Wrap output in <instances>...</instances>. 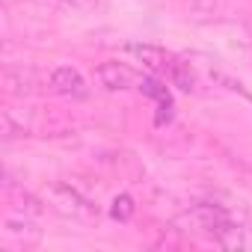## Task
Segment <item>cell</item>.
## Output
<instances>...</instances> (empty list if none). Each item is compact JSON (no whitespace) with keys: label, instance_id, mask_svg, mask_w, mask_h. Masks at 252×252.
Wrapping results in <instances>:
<instances>
[{"label":"cell","instance_id":"4","mask_svg":"<svg viewBox=\"0 0 252 252\" xmlns=\"http://www.w3.org/2000/svg\"><path fill=\"white\" fill-rule=\"evenodd\" d=\"M95 77L98 83L107 89V92H122V89H131L140 83V74L128 65V63H119V60H107L95 68Z\"/></svg>","mask_w":252,"mask_h":252},{"label":"cell","instance_id":"1","mask_svg":"<svg viewBox=\"0 0 252 252\" xmlns=\"http://www.w3.org/2000/svg\"><path fill=\"white\" fill-rule=\"evenodd\" d=\"M175 225H178V228L205 231V234L217 237V243H220V237H222L231 225H237V220H234V214H231L225 205H217V202H196V205H190V208L175 220Z\"/></svg>","mask_w":252,"mask_h":252},{"label":"cell","instance_id":"8","mask_svg":"<svg viewBox=\"0 0 252 252\" xmlns=\"http://www.w3.org/2000/svg\"><path fill=\"white\" fill-rule=\"evenodd\" d=\"M128 51L143 63V68H149V71H155V74L169 71V65H172L169 54H166L163 48H158V45H131Z\"/></svg>","mask_w":252,"mask_h":252},{"label":"cell","instance_id":"10","mask_svg":"<svg viewBox=\"0 0 252 252\" xmlns=\"http://www.w3.org/2000/svg\"><path fill=\"white\" fill-rule=\"evenodd\" d=\"M110 217H113V220H119V222H128V220L134 217V199H131L128 193L116 196V199H113V205H110Z\"/></svg>","mask_w":252,"mask_h":252},{"label":"cell","instance_id":"3","mask_svg":"<svg viewBox=\"0 0 252 252\" xmlns=\"http://www.w3.org/2000/svg\"><path fill=\"white\" fill-rule=\"evenodd\" d=\"M42 240V231L36 228L33 217L18 214V217H6L3 228H0V243L6 249H33Z\"/></svg>","mask_w":252,"mask_h":252},{"label":"cell","instance_id":"11","mask_svg":"<svg viewBox=\"0 0 252 252\" xmlns=\"http://www.w3.org/2000/svg\"><path fill=\"white\" fill-rule=\"evenodd\" d=\"M60 3H65V6H71V9H80V12H86V9H95V6H98V0H60Z\"/></svg>","mask_w":252,"mask_h":252},{"label":"cell","instance_id":"7","mask_svg":"<svg viewBox=\"0 0 252 252\" xmlns=\"http://www.w3.org/2000/svg\"><path fill=\"white\" fill-rule=\"evenodd\" d=\"M137 89H140L143 95H149V98L158 104V116H155V122H158V125H166V122L172 119V110H175L169 89H166L160 80H155V77H149V80H140V86H137Z\"/></svg>","mask_w":252,"mask_h":252},{"label":"cell","instance_id":"5","mask_svg":"<svg viewBox=\"0 0 252 252\" xmlns=\"http://www.w3.org/2000/svg\"><path fill=\"white\" fill-rule=\"evenodd\" d=\"M48 89H51L54 95H63V98H86V92H89L83 74H80L77 68H71V65L54 68V74H51V80H48Z\"/></svg>","mask_w":252,"mask_h":252},{"label":"cell","instance_id":"6","mask_svg":"<svg viewBox=\"0 0 252 252\" xmlns=\"http://www.w3.org/2000/svg\"><path fill=\"white\" fill-rule=\"evenodd\" d=\"M3 86H6L9 95L24 98V95H30V92L39 89V74L33 68H24V65H9L3 71Z\"/></svg>","mask_w":252,"mask_h":252},{"label":"cell","instance_id":"9","mask_svg":"<svg viewBox=\"0 0 252 252\" xmlns=\"http://www.w3.org/2000/svg\"><path fill=\"white\" fill-rule=\"evenodd\" d=\"M169 74H172V83H175L178 89H184V92H193V89H196V74H193L190 63L175 60V63L169 65Z\"/></svg>","mask_w":252,"mask_h":252},{"label":"cell","instance_id":"2","mask_svg":"<svg viewBox=\"0 0 252 252\" xmlns=\"http://www.w3.org/2000/svg\"><path fill=\"white\" fill-rule=\"evenodd\" d=\"M45 205L51 211H57L60 217H68V220H92L98 217V208L80 193L74 190L71 184H54L45 196Z\"/></svg>","mask_w":252,"mask_h":252}]
</instances>
